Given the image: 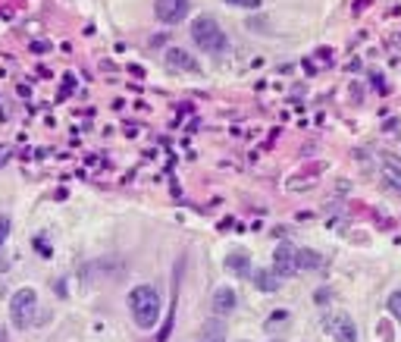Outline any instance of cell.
<instances>
[{
	"mask_svg": "<svg viewBox=\"0 0 401 342\" xmlns=\"http://www.w3.org/2000/svg\"><path fill=\"white\" fill-rule=\"evenodd\" d=\"M191 41L207 54H219L226 47V32L219 29V22L213 16H198L191 22Z\"/></svg>",
	"mask_w": 401,
	"mask_h": 342,
	"instance_id": "obj_2",
	"label": "cell"
},
{
	"mask_svg": "<svg viewBox=\"0 0 401 342\" xmlns=\"http://www.w3.org/2000/svg\"><path fill=\"white\" fill-rule=\"evenodd\" d=\"M188 10H191L188 0H157L154 3V13H157V20H160L163 26H175V22H182L188 16Z\"/></svg>",
	"mask_w": 401,
	"mask_h": 342,
	"instance_id": "obj_5",
	"label": "cell"
},
{
	"mask_svg": "<svg viewBox=\"0 0 401 342\" xmlns=\"http://www.w3.org/2000/svg\"><path fill=\"white\" fill-rule=\"evenodd\" d=\"M251 277H254V286L260 292H276V289H279V277L269 273V270H254Z\"/></svg>",
	"mask_w": 401,
	"mask_h": 342,
	"instance_id": "obj_10",
	"label": "cell"
},
{
	"mask_svg": "<svg viewBox=\"0 0 401 342\" xmlns=\"http://www.w3.org/2000/svg\"><path fill=\"white\" fill-rule=\"evenodd\" d=\"M226 267L238 270V277H251V264H248L244 254H229V258H226Z\"/></svg>",
	"mask_w": 401,
	"mask_h": 342,
	"instance_id": "obj_12",
	"label": "cell"
},
{
	"mask_svg": "<svg viewBox=\"0 0 401 342\" xmlns=\"http://www.w3.org/2000/svg\"><path fill=\"white\" fill-rule=\"evenodd\" d=\"M166 66H169V70H175V72H200V63L188 51H182V47H169V51H166Z\"/></svg>",
	"mask_w": 401,
	"mask_h": 342,
	"instance_id": "obj_7",
	"label": "cell"
},
{
	"mask_svg": "<svg viewBox=\"0 0 401 342\" xmlns=\"http://www.w3.org/2000/svg\"><path fill=\"white\" fill-rule=\"evenodd\" d=\"M235 292H232V289H226V286H223V289H217V292H213V304H210V308H213V314H217V317H223V314H229V311H235Z\"/></svg>",
	"mask_w": 401,
	"mask_h": 342,
	"instance_id": "obj_8",
	"label": "cell"
},
{
	"mask_svg": "<svg viewBox=\"0 0 401 342\" xmlns=\"http://www.w3.org/2000/svg\"><path fill=\"white\" fill-rule=\"evenodd\" d=\"M285 317H288V314H285V311H276V314H269V327H273V323H276V320H285Z\"/></svg>",
	"mask_w": 401,
	"mask_h": 342,
	"instance_id": "obj_19",
	"label": "cell"
},
{
	"mask_svg": "<svg viewBox=\"0 0 401 342\" xmlns=\"http://www.w3.org/2000/svg\"><path fill=\"white\" fill-rule=\"evenodd\" d=\"M226 3H232V7H244V10H257V7H260V0H226Z\"/></svg>",
	"mask_w": 401,
	"mask_h": 342,
	"instance_id": "obj_14",
	"label": "cell"
},
{
	"mask_svg": "<svg viewBox=\"0 0 401 342\" xmlns=\"http://www.w3.org/2000/svg\"><path fill=\"white\" fill-rule=\"evenodd\" d=\"M273 273L279 279L294 277V273H298V248L288 245V242L276 245V251H273Z\"/></svg>",
	"mask_w": 401,
	"mask_h": 342,
	"instance_id": "obj_4",
	"label": "cell"
},
{
	"mask_svg": "<svg viewBox=\"0 0 401 342\" xmlns=\"http://www.w3.org/2000/svg\"><path fill=\"white\" fill-rule=\"evenodd\" d=\"M388 314H392L395 320L401 323V289H398V292H392V295H388Z\"/></svg>",
	"mask_w": 401,
	"mask_h": 342,
	"instance_id": "obj_13",
	"label": "cell"
},
{
	"mask_svg": "<svg viewBox=\"0 0 401 342\" xmlns=\"http://www.w3.org/2000/svg\"><path fill=\"white\" fill-rule=\"evenodd\" d=\"M35 308H38V292L35 289H19L10 298V317L16 327H31L35 323Z\"/></svg>",
	"mask_w": 401,
	"mask_h": 342,
	"instance_id": "obj_3",
	"label": "cell"
},
{
	"mask_svg": "<svg viewBox=\"0 0 401 342\" xmlns=\"http://www.w3.org/2000/svg\"><path fill=\"white\" fill-rule=\"evenodd\" d=\"M35 245H38V254H41V258H50V254H54V248H47L44 239H35Z\"/></svg>",
	"mask_w": 401,
	"mask_h": 342,
	"instance_id": "obj_16",
	"label": "cell"
},
{
	"mask_svg": "<svg viewBox=\"0 0 401 342\" xmlns=\"http://www.w3.org/2000/svg\"><path fill=\"white\" fill-rule=\"evenodd\" d=\"M326 329L336 336V342H357V329H354V320L348 314H332L326 320Z\"/></svg>",
	"mask_w": 401,
	"mask_h": 342,
	"instance_id": "obj_6",
	"label": "cell"
},
{
	"mask_svg": "<svg viewBox=\"0 0 401 342\" xmlns=\"http://www.w3.org/2000/svg\"><path fill=\"white\" fill-rule=\"evenodd\" d=\"M323 267V258H320L317 251H310V248H298V270H320Z\"/></svg>",
	"mask_w": 401,
	"mask_h": 342,
	"instance_id": "obj_9",
	"label": "cell"
},
{
	"mask_svg": "<svg viewBox=\"0 0 401 342\" xmlns=\"http://www.w3.org/2000/svg\"><path fill=\"white\" fill-rule=\"evenodd\" d=\"M386 176L392 179V185H395V189H401V170H395V166L388 164V173H386Z\"/></svg>",
	"mask_w": 401,
	"mask_h": 342,
	"instance_id": "obj_15",
	"label": "cell"
},
{
	"mask_svg": "<svg viewBox=\"0 0 401 342\" xmlns=\"http://www.w3.org/2000/svg\"><path fill=\"white\" fill-rule=\"evenodd\" d=\"M200 342H226V327L217 320H210L204 327V336H200Z\"/></svg>",
	"mask_w": 401,
	"mask_h": 342,
	"instance_id": "obj_11",
	"label": "cell"
},
{
	"mask_svg": "<svg viewBox=\"0 0 401 342\" xmlns=\"http://www.w3.org/2000/svg\"><path fill=\"white\" fill-rule=\"evenodd\" d=\"M6 235H10V220H6V217H0V245L6 242Z\"/></svg>",
	"mask_w": 401,
	"mask_h": 342,
	"instance_id": "obj_17",
	"label": "cell"
},
{
	"mask_svg": "<svg viewBox=\"0 0 401 342\" xmlns=\"http://www.w3.org/2000/svg\"><path fill=\"white\" fill-rule=\"evenodd\" d=\"M313 302H317V304H326V302H329V289H317V295H313Z\"/></svg>",
	"mask_w": 401,
	"mask_h": 342,
	"instance_id": "obj_18",
	"label": "cell"
},
{
	"mask_svg": "<svg viewBox=\"0 0 401 342\" xmlns=\"http://www.w3.org/2000/svg\"><path fill=\"white\" fill-rule=\"evenodd\" d=\"M160 292L154 286H135L129 292V311L141 329H154L160 323Z\"/></svg>",
	"mask_w": 401,
	"mask_h": 342,
	"instance_id": "obj_1",
	"label": "cell"
}]
</instances>
